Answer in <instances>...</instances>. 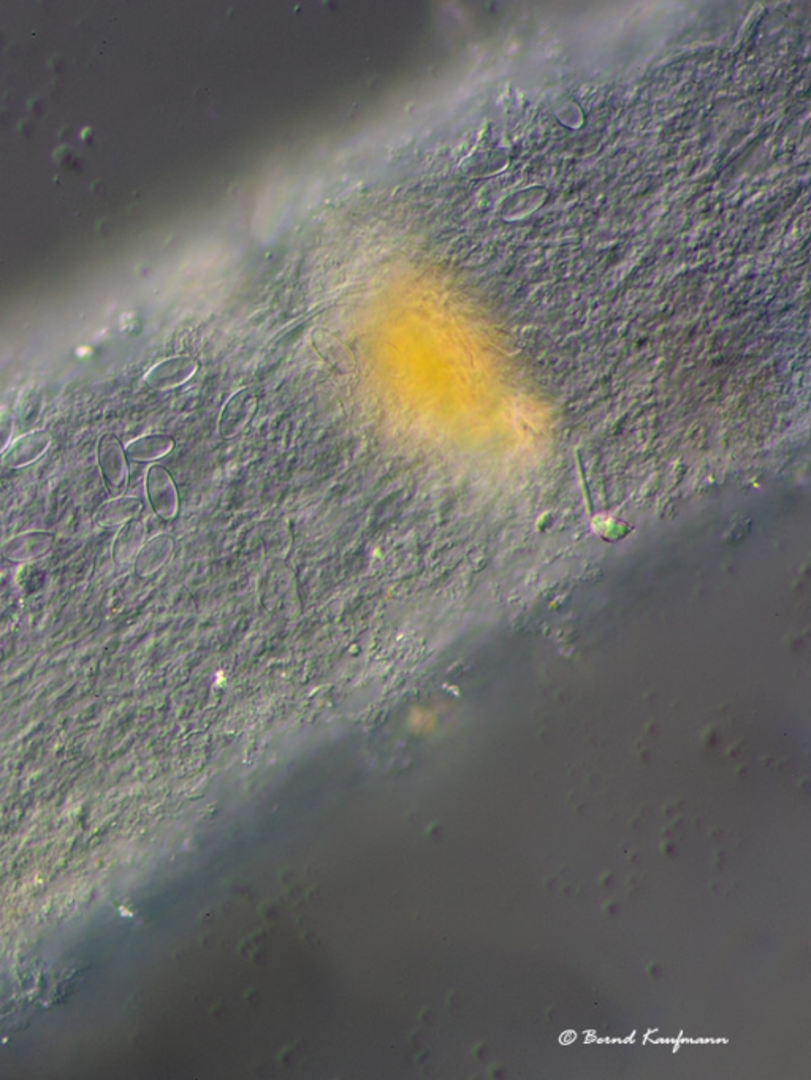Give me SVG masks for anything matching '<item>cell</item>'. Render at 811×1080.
<instances>
[{"label": "cell", "mask_w": 811, "mask_h": 1080, "mask_svg": "<svg viewBox=\"0 0 811 1080\" xmlns=\"http://www.w3.org/2000/svg\"><path fill=\"white\" fill-rule=\"evenodd\" d=\"M97 461L100 472L108 493L113 498H118L129 485V466H127L126 450L122 447L115 434H105L97 447Z\"/></svg>", "instance_id": "6da1fadb"}, {"label": "cell", "mask_w": 811, "mask_h": 1080, "mask_svg": "<svg viewBox=\"0 0 811 1080\" xmlns=\"http://www.w3.org/2000/svg\"><path fill=\"white\" fill-rule=\"evenodd\" d=\"M259 400L251 388H240L230 396L222 407L218 420V434L225 441L238 438L256 415Z\"/></svg>", "instance_id": "7a4b0ae2"}, {"label": "cell", "mask_w": 811, "mask_h": 1080, "mask_svg": "<svg viewBox=\"0 0 811 1080\" xmlns=\"http://www.w3.org/2000/svg\"><path fill=\"white\" fill-rule=\"evenodd\" d=\"M146 495L157 517L170 521L178 515V490H176L175 480L164 466L154 464L148 469Z\"/></svg>", "instance_id": "3957f363"}, {"label": "cell", "mask_w": 811, "mask_h": 1080, "mask_svg": "<svg viewBox=\"0 0 811 1080\" xmlns=\"http://www.w3.org/2000/svg\"><path fill=\"white\" fill-rule=\"evenodd\" d=\"M198 362L189 355H176L157 363L145 376L146 387L156 392H168L187 384L197 374Z\"/></svg>", "instance_id": "277c9868"}, {"label": "cell", "mask_w": 811, "mask_h": 1080, "mask_svg": "<svg viewBox=\"0 0 811 1080\" xmlns=\"http://www.w3.org/2000/svg\"><path fill=\"white\" fill-rule=\"evenodd\" d=\"M53 548V534L48 531H27L8 539L0 548V555L8 563H34L50 555Z\"/></svg>", "instance_id": "5b68a950"}, {"label": "cell", "mask_w": 811, "mask_h": 1080, "mask_svg": "<svg viewBox=\"0 0 811 1080\" xmlns=\"http://www.w3.org/2000/svg\"><path fill=\"white\" fill-rule=\"evenodd\" d=\"M51 442H53V436L45 428L29 431L10 444L2 457V463L8 469L26 468L45 455L46 450L50 449Z\"/></svg>", "instance_id": "8992f818"}, {"label": "cell", "mask_w": 811, "mask_h": 1080, "mask_svg": "<svg viewBox=\"0 0 811 1080\" xmlns=\"http://www.w3.org/2000/svg\"><path fill=\"white\" fill-rule=\"evenodd\" d=\"M173 550H175V540L168 534H159V536L148 540L141 547L140 553H138L134 561L137 577L146 579V577L157 574L170 561Z\"/></svg>", "instance_id": "52a82bcc"}, {"label": "cell", "mask_w": 811, "mask_h": 1080, "mask_svg": "<svg viewBox=\"0 0 811 1080\" xmlns=\"http://www.w3.org/2000/svg\"><path fill=\"white\" fill-rule=\"evenodd\" d=\"M143 512V502L134 496H118L103 502L96 510L94 521L100 528H116L138 518Z\"/></svg>", "instance_id": "ba28073f"}, {"label": "cell", "mask_w": 811, "mask_h": 1080, "mask_svg": "<svg viewBox=\"0 0 811 1080\" xmlns=\"http://www.w3.org/2000/svg\"><path fill=\"white\" fill-rule=\"evenodd\" d=\"M145 536V523L138 520V518L122 526L121 531L116 536L115 544H113V561L118 566H127V564L134 563L141 547L145 545Z\"/></svg>", "instance_id": "9c48e42d"}, {"label": "cell", "mask_w": 811, "mask_h": 1080, "mask_svg": "<svg viewBox=\"0 0 811 1080\" xmlns=\"http://www.w3.org/2000/svg\"><path fill=\"white\" fill-rule=\"evenodd\" d=\"M173 447H175V441L167 434H148V436H141V438L130 441L124 450H126V457L129 460L137 461V463H149V461L167 457L168 453L172 452Z\"/></svg>", "instance_id": "30bf717a"}, {"label": "cell", "mask_w": 811, "mask_h": 1080, "mask_svg": "<svg viewBox=\"0 0 811 1080\" xmlns=\"http://www.w3.org/2000/svg\"><path fill=\"white\" fill-rule=\"evenodd\" d=\"M42 407L43 393L40 392L39 388H26L21 393L20 400L16 404V420L20 423L21 430L31 428L39 420Z\"/></svg>", "instance_id": "8fae6325"}, {"label": "cell", "mask_w": 811, "mask_h": 1080, "mask_svg": "<svg viewBox=\"0 0 811 1080\" xmlns=\"http://www.w3.org/2000/svg\"><path fill=\"white\" fill-rule=\"evenodd\" d=\"M15 431V415L7 406L0 407V455L10 447Z\"/></svg>", "instance_id": "7c38bea8"}, {"label": "cell", "mask_w": 811, "mask_h": 1080, "mask_svg": "<svg viewBox=\"0 0 811 1080\" xmlns=\"http://www.w3.org/2000/svg\"><path fill=\"white\" fill-rule=\"evenodd\" d=\"M2 659H4V651L0 648V662H2Z\"/></svg>", "instance_id": "4fadbf2b"}]
</instances>
